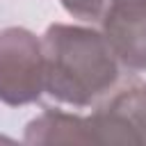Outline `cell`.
<instances>
[{
	"label": "cell",
	"instance_id": "3",
	"mask_svg": "<svg viewBox=\"0 0 146 146\" xmlns=\"http://www.w3.org/2000/svg\"><path fill=\"white\" fill-rule=\"evenodd\" d=\"M87 121L94 144L146 146V87L116 94Z\"/></svg>",
	"mask_w": 146,
	"mask_h": 146
},
{
	"label": "cell",
	"instance_id": "5",
	"mask_svg": "<svg viewBox=\"0 0 146 146\" xmlns=\"http://www.w3.org/2000/svg\"><path fill=\"white\" fill-rule=\"evenodd\" d=\"M25 144L52 146V144H94L87 116L46 110L25 125Z\"/></svg>",
	"mask_w": 146,
	"mask_h": 146
},
{
	"label": "cell",
	"instance_id": "4",
	"mask_svg": "<svg viewBox=\"0 0 146 146\" xmlns=\"http://www.w3.org/2000/svg\"><path fill=\"white\" fill-rule=\"evenodd\" d=\"M103 36L116 62L130 71H146V9L110 5L103 14Z\"/></svg>",
	"mask_w": 146,
	"mask_h": 146
},
{
	"label": "cell",
	"instance_id": "2",
	"mask_svg": "<svg viewBox=\"0 0 146 146\" xmlns=\"http://www.w3.org/2000/svg\"><path fill=\"white\" fill-rule=\"evenodd\" d=\"M43 46L25 27L0 30V103L21 107L41 98Z\"/></svg>",
	"mask_w": 146,
	"mask_h": 146
},
{
	"label": "cell",
	"instance_id": "7",
	"mask_svg": "<svg viewBox=\"0 0 146 146\" xmlns=\"http://www.w3.org/2000/svg\"><path fill=\"white\" fill-rule=\"evenodd\" d=\"M132 5H135V7H141V9H146V0H135Z\"/></svg>",
	"mask_w": 146,
	"mask_h": 146
},
{
	"label": "cell",
	"instance_id": "6",
	"mask_svg": "<svg viewBox=\"0 0 146 146\" xmlns=\"http://www.w3.org/2000/svg\"><path fill=\"white\" fill-rule=\"evenodd\" d=\"M62 5L71 16L82 18V21H94L103 16L105 0H62Z\"/></svg>",
	"mask_w": 146,
	"mask_h": 146
},
{
	"label": "cell",
	"instance_id": "1",
	"mask_svg": "<svg viewBox=\"0 0 146 146\" xmlns=\"http://www.w3.org/2000/svg\"><path fill=\"white\" fill-rule=\"evenodd\" d=\"M41 46L43 87L59 103L87 107L119 78V62L103 32L94 27L52 23Z\"/></svg>",
	"mask_w": 146,
	"mask_h": 146
}]
</instances>
